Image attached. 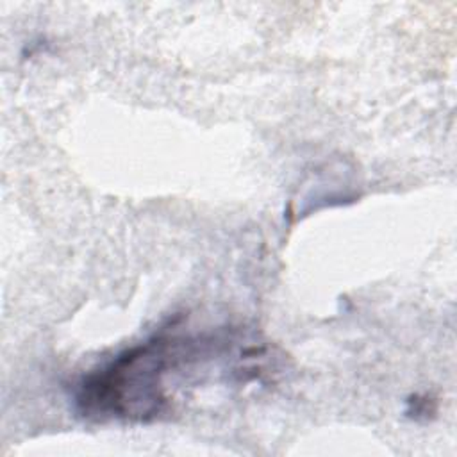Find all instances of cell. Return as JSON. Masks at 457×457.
<instances>
[{"mask_svg":"<svg viewBox=\"0 0 457 457\" xmlns=\"http://www.w3.org/2000/svg\"><path fill=\"white\" fill-rule=\"evenodd\" d=\"M171 343L155 336L120 353L105 368L89 373L79 386L77 403L87 416L146 420L155 416L164 396L161 375L168 366Z\"/></svg>","mask_w":457,"mask_h":457,"instance_id":"cell-1","label":"cell"}]
</instances>
